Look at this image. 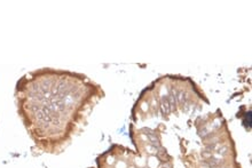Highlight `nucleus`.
<instances>
[{
    "instance_id": "obj_1",
    "label": "nucleus",
    "mask_w": 252,
    "mask_h": 168,
    "mask_svg": "<svg viewBox=\"0 0 252 168\" xmlns=\"http://www.w3.org/2000/svg\"><path fill=\"white\" fill-rule=\"evenodd\" d=\"M144 132H146V136H147V139L149 140V142L151 143V145L153 146H155V148L158 150L159 148H160V142H159V139L157 137V135L155 134V132L154 130H151V129H144Z\"/></svg>"
},
{
    "instance_id": "obj_2",
    "label": "nucleus",
    "mask_w": 252,
    "mask_h": 168,
    "mask_svg": "<svg viewBox=\"0 0 252 168\" xmlns=\"http://www.w3.org/2000/svg\"><path fill=\"white\" fill-rule=\"evenodd\" d=\"M160 109H162V113L164 115H167L172 112L173 108L170 103L169 96H163L162 102H160Z\"/></svg>"
},
{
    "instance_id": "obj_3",
    "label": "nucleus",
    "mask_w": 252,
    "mask_h": 168,
    "mask_svg": "<svg viewBox=\"0 0 252 168\" xmlns=\"http://www.w3.org/2000/svg\"><path fill=\"white\" fill-rule=\"evenodd\" d=\"M229 152V146L227 144H220L219 146H218V149L216 150V155L217 157H220V158H222V157H226V155H228Z\"/></svg>"
},
{
    "instance_id": "obj_4",
    "label": "nucleus",
    "mask_w": 252,
    "mask_h": 168,
    "mask_svg": "<svg viewBox=\"0 0 252 168\" xmlns=\"http://www.w3.org/2000/svg\"><path fill=\"white\" fill-rule=\"evenodd\" d=\"M162 168H173V166L171 162H165V164H163L162 165Z\"/></svg>"
}]
</instances>
